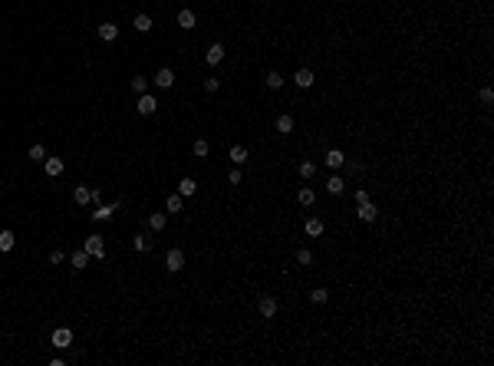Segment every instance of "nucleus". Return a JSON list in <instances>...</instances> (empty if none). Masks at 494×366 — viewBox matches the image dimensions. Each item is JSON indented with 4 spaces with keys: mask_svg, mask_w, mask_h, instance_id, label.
<instances>
[{
    "mask_svg": "<svg viewBox=\"0 0 494 366\" xmlns=\"http://www.w3.org/2000/svg\"><path fill=\"white\" fill-rule=\"evenodd\" d=\"M83 247L89 251V257H106V241H102V234H89L86 241H83Z\"/></svg>",
    "mask_w": 494,
    "mask_h": 366,
    "instance_id": "f257e3e1",
    "label": "nucleus"
},
{
    "mask_svg": "<svg viewBox=\"0 0 494 366\" xmlns=\"http://www.w3.org/2000/svg\"><path fill=\"white\" fill-rule=\"evenodd\" d=\"M53 346L56 350H70L73 346V330L70 326H56L53 330Z\"/></svg>",
    "mask_w": 494,
    "mask_h": 366,
    "instance_id": "f03ea898",
    "label": "nucleus"
},
{
    "mask_svg": "<svg viewBox=\"0 0 494 366\" xmlns=\"http://www.w3.org/2000/svg\"><path fill=\"white\" fill-rule=\"evenodd\" d=\"M165 267H168L172 274H178L181 267H185V251H181V247H172V251L165 254Z\"/></svg>",
    "mask_w": 494,
    "mask_h": 366,
    "instance_id": "7ed1b4c3",
    "label": "nucleus"
},
{
    "mask_svg": "<svg viewBox=\"0 0 494 366\" xmlns=\"http://www.w3.org/2000/svg\"><path fill=\"white\" fill-rule=\"evenodd\" d=\"M135 109H139L142 116H155V112H158V99H155L152 93H142V96H139V106H135Z\"/></svg>",
    "mask_w": 494,
    "mask_h": 366,
    "instance_id": "20e7f679",
    "label": "nucleus"
},
{
    "mask_svg": "<svg viewBox=\"0 0 494 366\" xmlns=\"http://www.w3.org/2000/svg\"><path fill=\"white\" fill-rule=\"evenodd\" d=\"M221 60H224V43H211L208 53H204V63H208V66H218Z\"/></svg>",
    "mask_w": 494,
    "mask_h": 366,
    "instance_id": "39448f33",
    "label": "nucleus"
},
{
    "mask_svg": "<svg viewBox=\"0 0 494 366\" xmlns=\"http://www.w3.org/2000/svg\"><path fill=\"white\" fill-rule=\"evenodd\" d=\"M155 86H158V89H172V86H175V73L168 70V66H162V70L155 73Z\"/></svg>",
    "mask_w": 494,
    "mask_h": 366,
    "instance_id": "423d86ee",
    "label": "nucleus"
},
{
    "mask_svg": "<svg viewBox=\"0 0 494 366\" xmlns=\"http://www.w3.org/2000/svg\"><path fill=\"white\" fill-rule=\"evenodd\" d=\"M43 168H47L50 178H56V175H63V172H66V162L63 159H50V155H47V159H43Z\"/></svg>",
    "mask_w": 494,
    "mask_h": 366,
    "instance_id": "0eeeda50",
    "label": "nucleus"
},
{
    "mask_svg": "<svg viewBox=\"0 0 494 366\" xmlns=\"http://www.w3.org/2000/svg\"><path fill=\"white\" fill-rule=\"evenodd\" d=\"M356 218H359V221H376L379 211H376V205H372V201H362V205L356 208Z\"/></svg>",
    "mask_w": 494,
    "mask_h": 366,
    "instance_id": "6e6552de",
    "label": "nucleus"
},
{
    "mask_svg": "<svg viewBox=\"0 0 494 366\" xmlns=\"http://www.w3.org/2000/svg\"><path fill=\"white\" fill-rule=\"evenodd\" d=\"M257 310H260V317H264V320H270V317H277V300H274V297H260V303H257Z\"/></svg>",
    "mask_w": 494,
    "mask_h": 366,
    "instance_id": "1a4fd4ad",
    "label": "nucleus"
},
{
    "mask_svg": "<svg viewBox=\"0 0 494 366\" xmlns=\"http://www.w3.org/2000/svg\"><path fill=\"white\" fill-rule=\"evenodd\" d=\"M293 83H297L300 89H310L316 83V76H313V70H297L293 73Z\"/></svg>",
    "mask_w": 494,
    "mask_h": 366,
    "instance_id": "9d476101",
    "label": "nucleus"
},
{
    "mask_svg": "<svg viewBox=\"0 0 494 366\" xmlns=\"http://www.w3.org/2000/svg\"><path fill=\"white\" fill-rule=\"evenodd\" d=\"M326 165L333 168V172H339V168L346 165V155H343V149H329V152H326Z\"/></svg>",
    "mask_w": 494,
    "mask_h": 366,
    "instance_id": "9b49d317",
    "label": "nucleus"
},
{
    "mask_svg": "<svg viewBox=\"0 0 494 366\" xmlns=\"http://www.w3.org/2000/svg\"><path fill=\"white\" fill-rule=\"evenodd\" d=\"M116 208H119V201H112V205H99L93 211V221H109V218L116 215Z\"/></svg>",
    "mask_w": 494,
    "mask_h": 366,
    "instance_id": "f8f14e48",
    "label": "nucleus"
},
{
    "mask_svg": "<svg viewBox=\"0 0 494 366\" xmlns=\"http://www.w3.org/2000/svg\"><path fill=\"white\" fill-rule=\"evenodd\" d=\"M70 264L76 267V271H83V267H89V251H86V247H79V251H73V254H70Z\"/></svg>",
    "mask_w": 494,
    "mask_h": 366,
    "instance_id": "ddd939ff",
    "label": "nucleus"
},
{
    "mask_svg": "<svg viewBox=\"0 0 494 366\" xmlns=\"http://www.w3.org/2000/svg\"><path fill=\"white\" fill-rule=\"evenodd\" d=\"M73 201H76V205H89V201H93V188L76 185V188H73Z\"/></svg>",
    "mask_w": 494,
    "mask_h": 366,
    "instance_id": "4468645a",
    "label": "nucleus"
},
{
    "mask_svg": "<svg viewBox=\"0 0 494 366\" xmlns=\"http://www.w3.org/2000/svg\"><path fill=\"white\" fill-rule=\"evenodd\" d=\"M195 191H198V182H195V178H188V175H185V178L178 182V195H181V198H191Z\"/></svg>",
    "mask_w": 494,
    "mask_h": 366,
    "instance_id": "2eb2a0df",
    "label": "nucleus"
},
{
    "mask_svg": "<svg viewBox=\"0 0 494 366\" xmlns=\"http://www.w3.org/2000/svg\"><path fill=\"white\" fill-rule=\"evenodd\" d=\"M96 33H99V40H106V43L119 40V27H116V24H102V27H99Z\"/></svg>",
    "mask_w": 494,
    "mask_h": 366,
    "instance_id": "dca6fc26",
    "label": "nucleus"
},
{
    "mask_svg": "<svg viewBox=\"0 0 494 366\" xmlns=\"http://www.w3.org/2000/svg\"><path fill=\"white\" fill-rule=\"evenodd\" d=\"M277 132H280V136H290L293 132V116H287V112H283V116H277Z\"/></svg>",
    "mask_w": 494,
    "mask_h": 366,
    "instance_id": "f3484780",
    "label": "nucleus"
},
{
    "mask_svg": "<svg viewBox=\"0 0 494 366\" xmlns=\"http://www.w3.org/2000/svg\"><path fill=\"white\" fill-rule=\"evenodd\" d=\"M228 159L234 162L237 168L244 165V162H247V149H244V145H231V152H228Z\"/></svg>",
    "mask_w": 494,
    "mask_h": 366,
    "instance_id": "a211bd4d",
    "label": "nucleus"
},
{
    "mask_svg": "<svg viewBox=\"0 0 494 366\" xmlns=\"http://www.w3.org/2000/svg\"><path fill=\"white\" fill-rule=\"evenodd\" d=\"M14 244H17V234H14V231H0V254L14 251Z\"/></svg>",
    "mask_w": 494,
    "mask_h": 366,
    "instance_id": "6ab92c4d",
    "label": "nucleus"
},
{
    "mask_svg": "<svg viewBox=\"0 0 494 366\" xmlns=\"http://www.w3.org/2000/svg\"><path fill=\"white\" fill-rule=\"evenodd\" d=\"M132 27H135V33H149L155 24H152V17H149V14H139V17L132 20Z\"/></svg>",
    "mask_w": 494,
    "mask_h": 366,
    "instance_id": "aec40b11",
    "label": "nucleus"
},
{
    "mask_svg": "<svg viewBox=\"0 0 494 366\" xmlns=\"http://www.w3.org/2000/svg\"><path fill=\"white\" fill-rule=\"evenodd\" d=\"M323 228H326V224H323L320 218H310V221L303 224V231L310 234V238H320V234H323Z\"/></svg>",
    "mask_w": 494,
    "mask_h": 366,
    "instance_id": "412c9836",
    "label": "nucleus"
},
{
    "mask_svg": "<svg viewBox=\"0 0 494 366\" xmlns=\"http://www.w3.org/2000/svg\"><path fill=\"white\" fill-rule=\"evenodd\" d=\"M178 27H185V30H191V27H195V10L181 7V10H178Z\"/></svg>",
    "mask_w": 494,
    "mask_h": 366,
    "instance_id": "4be33fe9",
    "label": "nucleus"
},
{
    "mask_svg": "<svg viewBox=\"0 0 494 366\" xmlns=\"http://www.w3.org/2000/svg\"><path fill=\"white\" fill-rule=\"evenodd\" d=\"M132 247L139 251V254H145V251H152V238H149V234H135V238H132Z\"/></svg>",
    "mask_w": 494,
    "mask_h": 366,
    "instance_id": "5701e85b",
    "label": "nucleus"
},
{
    "mask_svg": "<svg viewBox=\"0 0 494 366\" xmlns=\"http://www.w3.org/2000/svg\"><path fill=\"white\" fill-rule=\"evenodd\" d=\"M165 224H168L165 211H155V215H149V228H152V231H165Z\"/></svg>",
    "mask_w": 494,
    "mask_h": 366,
    "instance_id": "b1692460",
    "label": "nucleus"
},
{
    "mask_svg": "<svg viewBox=\"0 0 494 366\" xmlns=\"http://www.w3.org/2000/svg\"><path fill=\"white\" fill-rule=\"evenodd\" d=\"M297 201H300V205H303V208H310V205H313V201H316V191H313V188H300Z\"/></svg>",
    "mask_w": 494,
    "mask_h": 366,
    "instance_id": "393cba45",
    "label": "nucleus"
},
{
    "mask_svg": "<svg viewBox=\"0 0 494 366\" xmlns=\"http://www.w3.org/2000/svg\"><path fill=\"white\" fill-rule=\"evenodd\" d=\"M293 261H297L300 267H306V264H313V251H310V247H300V251H297V257H293Z\"/></svg>",
    "mask_w": 494,
    "mask_h": 366,
    "instance_id": "a878e982",
    "label": "nucleus"
},
{
    "mask_svg": "<svg viewBox=\"0 0 494 366\" xmlns=\"http://www.w3.org/2000/svg\"><path fill=\"white\" fill-rule=\"evenodd\" d=\"M185 208V198L181 195H168V201H165V211H181Z\"/></svg>",
    "mask_w": 494,
    "mask_h": 366,
    "instance_id": "bb28decb",
    "label": "nucleus"
},
{
    "mask_svg": "<svg viewBox=\"0 0 494 366\" xmlns=\"http://www.w3.org/2000/svg\"><path fill=\"white\" fill-rule=\"evenodd\" d=\"M264 83H267V86H270V89H280V86H283V76H280V73H277V70H270V73H267V76H264Z\"/></svg>",
    "mask_w": 494,
    "mask_h": 366,
    "instance_id": "cd10ccee",
    "label": "nucleus"
},
{
    "mask_svg": "<svg viewBox=\"0 0 494 366\" xmlns=\"http://www.w3.org/2000/svg\"><path fill=\"white\" fill-rule=\"evenodd\" d=\"M343 188H346V185H343V178H339V175H333V178L326 182V191H329V195H343Z\"/></svg>",
    "mask_w": 494,
    "mask_h": 366,
    "instance_id": "c85d7f7f",
    "label": "nucleus"
},
{
    "mask_svg": "<svg viewBox=\"0 0 494 366\" xmlns=\"http://www.w3.org/2000/svg\"><path fill=\"white\" fill-rule=\"evenodd\" d=\"M27 155H30V162H43V159H47V149H43V145H30V152H27Z\"/></svg>",
    "mask_w": 494,
    "mask_h": 366,
    "instance_id": "c756f323",
    "label": "nucleus"
},
{
    "mask_svg": "<svg viewBox=\"0 0 494 366\" xmlns=\"http://www.w3.org/2000/svg\"><path fill=\"white\" fill-rule=\"evenodd\" d=\"M191 152H195L198 159H204V155H208V152H211V145L204 142V139H195V145H191Z\"/></svg>",
    "mask_w": 494,
    "mask_h": 366,
    "instance_id": "7c9ffc66",
    "label": "nucleus"
},
{
    "mask_svg": "<svg viewBox=\"0 0 494 366\" xmlns=\"http://www.w3.org/2000/svg\"><path fill=\"white\" fill-rule=\"evenodd\" d=\"M310 300H313V303H326V300H329V290L316 287V290H310Z\"/></svg>",
    "mask_w": 494,
    "mask_h": 366,
    "instance_id": "2f4dec72",
    "label": "nucleus"
},
{
    "mask_svg": "<svg viewBox=\"0 0 494 366\" xmlns=\"http://www.w3.org/2000/svg\"><path fill=\"white\" fill-rule=\"evenodd\" d=\"M316 175V162H303L300 165V178H313Z\"/></svg>",
    "mask_w": 494,
    "mask_h": 366,
    "instance_id": "473e14b6",
    "label": "nucleus"
},
{
    "mask_svg": "<svg viewBox=\"0 0 494 366\" xmlns=\"http://www.w3.org/2000/svg\"><path fill=\"white\" fill-rule=\"evenodd\" d=\"M132 89H135V93H149V80H145V76H135V80H132Z\"/></svg>",
    "mask_w": 494,
    "mask_h": 366,
    "instance_id": "72a5a7b5",
    "label": "nucleus"
},
{
    "mask_svg": "<svg viewBox=\"0 0 494 366\" xmlns=\"http://www.w3.org/2000/svg\"><path fill=\"white\" fill-rule=\"evenodd\" d=\"M478 99H481V103H484V106H491V103H494V93H491V89L484 86V89H481V93H478Z\"/></svg>",
    "mask_w": 494,
    "mask_h": 366,
    "instance_id": "f704fd0d",
    "label": "nucleus"
},
{
    "mask_svg": "<svg viewBox=\"0 0 494 366\" xmlns=\"http://www.w3.org/2000/svg\"><path fill=\"white\" fill-rule=\"evenodd\" d=\"M241 182H244V178H241V168L234 165V172H231V175H228V185H234V188H237V185H241Z\"/></svg>",
    "mask_w": 494,
    "mask_h": 366,
    "instance_id": "c9c22d12",
    "label": "nucleus"
},
{
    "mask_svg": "<svg viewBox=\"0 0 494 366\" xmlns=\"http://www.w3.org/2000/svg\"><path fill=\"white\" fill-rule=\"evenodd\" d=\"M218 86H221V83L214 80V76H211V80H204V93H218Z\"/></svg>",
    "mask_w": 494,
    "mask_h": 366,
    "instance_id": "e433bc0d",
    "label": "nucleus"
},
{
    "mask_svg": "<svg viewBox=\"0 0 494 366\" xmlns=\"http://www.w3.org/2000/svg\"><path fill=\"white\" fill-rule=\"evenodd\" d=\"M63 261H66L63 251H50V264H63Z\"/></svg>",
    "mask_w": 494,
    "mask_h": 366,
    "instance_id": "4c0bfd02",
    "label": "nucleus"
},
{
    "mask_svg": "<svg viewBox=\"0 0 494 366\" xmlns=\"http://www.w3.org/2000/svg\"><path fill=\"white\" fill-rule=\"evenodd\" d=\"M362 201H369V191H366V188L356 191V205H362Z\"/></svg>",
    "mask_w": 494,
    "mask_h": 366,
    "instance_id": "58836bf2",
    "label": "nucleus"
},
{
    "mask_svg": "<svg viewBox=\"0 0 494 366\" xmlns=\"http://www.w3.org/2000/svg\"><path fill=\"white\" fill-rule=\"evenodd\" d=\"M0 274H4V267H0Z\"/></svg>",
    "mask_w": 494,
    "mask_h": 366,
    "instance_id": "ea45409f",
    "label": "nucleus"
}]
</instances>
